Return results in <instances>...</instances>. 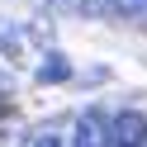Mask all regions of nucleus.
<instances>
[{
    "mask_svg": "<svg viewBox=\"0 0 147 147\" xmlns=\"http://www.w3.org/2000/svg\"><path fill=\"white\" fill-rule=\"evenodd\" d=\"M33 81H38V86H57V81H71V62L62 57L57 48H48V52H43V62H38V71H33Z\"/></svg>",
    "mask_w": 147,
    "mask_h": 147,
    "instance_id": "4",
    "label": "nucleus"
},
{
    "mask_svg": "<svg viewBox=\"0 0 147 147\" xmlns=\"http://www.w3.org/2000/svg\"><path fill=\"white\" fill-rule=\"evenodd\" d=\"M119 19H147V0H114Z\"/></svg>",
    "mask_w": 147,
    "mask_h": 147,
    "instance_id": "7",
    "label": "nucleus"
},
{
    "mask_svg": "<svg viewBox=\"0 0 147 147\" xmlns=\"http://www.w3.org/2000/svg\"><path fill=\"white\" fill-rule=\"evenodd\" d=\"M29 147H71V138L62 133L57 123H43V128H33V133H29Z\"/></svg>",
    "mask_w": 147,
    "mask_h": 147,
    "instance_id": "5",
    "label": "nucleus"
},
{
    "mask_svg": "<svg viewBox=\"0 0 147 147\" xmlns=\"http://www.w3.org/2000/svg\"><path fill=\"white\" fill-rule=\"evenodd\" d=\"M24 52H29V24H19V19H5V14H0V57L24 62Z\"/></svg>",
    "mask_w": 147,
    "mask_h": 147,
    "instance_id": "3",
    "label": "nucleus"
},
{
    "mask_svg": "<svg viewBox=\"0 0 147 147\" xmlns=\"http://www.w3.org/2000/svg\"><path fill=\"white\" fill-rule=\"evenodd\" d=\"M76 10L86 19H105V14H114V0H76Z\"/></svg>",
    "mask_w": 147,
    "mask_h": 147,
    "instance_id": "6",
    "label": "nucleus"
},
{
    "mask_svg": "<svg viewBox=\"0 0 147 147\" xmlns=\"http://www.w3.org/2000/svg\"><path fill=\"white\" fill-rule=\"evenodd\" d=\"M71 147H109V119L100 114V109H86V114L76 119Z\"/></svg>",
    "mask_w": 147,
    "mask_h": 147,
    "instance_id": "2",
    "label": "nucleus"
},
{
    "mask_svg": "<svg viewBox=\"0 0 147 147\" xmlns=\"http://www.w3.org/2000/svg\"><path fill=\"white\" fill-rule=\"evenodd\" d=\"M109 147H147V114L142 109H119L109 119Z\"/></svg>",
    "mask_w": 147,
    "mask_h": 147,
    "instance_id": "1",
    "label": "nucleus"
}]
</instances>
